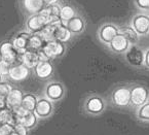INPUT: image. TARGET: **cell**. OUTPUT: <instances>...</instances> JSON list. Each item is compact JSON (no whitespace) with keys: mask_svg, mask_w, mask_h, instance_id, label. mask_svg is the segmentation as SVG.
Listing matches in <instances>:
<instances>
[{"mask_svg":"<svg viewBox=\"0 0 149 135\" xmlns=\"http://www.w3.org/2000/svg\"><path fill=\"white\" fill-rule=\"evenodd\" d=\"M107 107L105 99L99 94H90L81 102L82 111L90 115H100Z\"/></svg>","mask_w":149,"mask_h":135,"instance_id":"6da1fadb","label":"cell"},{"mask_svg":"<svg viewBox=\"0 0 149 135\" xmlns=\"http://www.w3.org/2000/svg\"><path fill=\"white\" fill-rule=\"evenodd\" d=\"M110 102L113 106L125 108L131 104V86L118 85L110 93Z\"/></svg>","mask_w":149,"mask_h":135,"instance_id":"7a4b0ae2","label":"cell"},{"mask_svg":"<svg viewBox=\"0 0 149 135\" xmlns=\"http://www.w3.org/2000/svg\"><path fill=\"white\" fill-rule=\"evenodd\" d=\"M123 58L125 63L133 68L141 69L144 67L145 51L138 44H131L127 52L123 54Z\"/></svg>","mask_w":149,"mask_h":135,"instance_id":"3957f363","label":"cell"},{"mask_svg":"<svg viewBox=\"0 0 149 135\" xmlns=\"http://www.w3.org/2000/svg\"><path fill=\"white\" fill-rule=\"evenodd\" d=\"M119 33V26L113 21H105L97 29V38L102 44L107 45Z\"/></svg>","mask_w":149,"mask_h":135,"instance_id":"277c9868","label":"cell"},{"mask_svg":"<svg viewBox=\"0 0 149 135\" xmlns=\"http://www.w3.org/2000/svg\"><path fill=\"white\" fill-rule=\"evenodd\" d=\"M149 101V90L142 84L131 85V104L130 106L138 108Z\"/></svg>","mask_w":149,"mask_h":135,"instance_id":"5b68a950","label":"cell"},{"mask_svg":"<svg viewBox=\"0 0 149 135\" xmlns=\"http://www.w3.org/2000/svg\"><path fill=\"white\" fill-rule=\"evenodd\" d=\"M130 24L139 36H147L149 34V13L137 10L132 16Z\"/></svg>","mask_w":149,"mask_h":135,"instance_id":"8992f818","label":"cell"},{"mask_svg":"<svg viewBox=\"0 0 149 135\" xmlns=\"http://www.w3.org/2000/svg\"><path fill=\"white\" fill-rule=\"evenodd\" d=\"M43 96H45L46 98L55 102H59L65 97L66 94V88L61 82L58 80H52V82L47 83L46 86L44 87L43 91Z\"/></svg>","mask_w":149,"mask_h":135,"instance_id":"52a82bcc","label":"cell"},{"mask_svg":"<svg viewBox=\"0 0 149 135\" xmlns=\"http://www.w3.org/2000/svg\"><path fill=\"white\" fill-rule=\"evenodd\" d=\"M18 7L23 16L37 15L45 7L43 0H18Z\"/></svg>","mask_w":149,"mask_h":135,"instance_id":"ba28073f","label":"cell"},{"mask_svg":"<svg viewBox=\"0 0 149 135\" xmlns=\"http://www.w3.org/2000/svg\"><path fill=\"white\" fill-rule=\"evenodd\" d=\"M63 24L66 25V27L70 30V32L74 36L84 34L86 31V28H88V21H86V16L82 13H78L74 18L70 19L69 21L63 23Z\"/></svg>","mask_w":149,"mask_h":135,"instance_id":"9c48e42d","label":"cell"},{"mask_svg":"<svg viewBox=\"0 0 149 135\" xmlns=\"http://www.w3.org/2000/svg\"><path fill=\"white\" fill-rule=\"evenodd\" d=\"M20 53L13 47L11 40H4L0 43V59L5 60L10 64H15L20 61Z\"/></svg>","mask_w":149,"mask_h":135,"instance_id":"30bf717a","label":"cell"},{"mask_svg":"<svg viewBox=\"0 0 149 135\" xmlns=\"http://www.w3.org/2000/svg\"><path fill=\"white\" fill-rule=\"evenodd\" d=\"M60 7V19L62 23H66L70 19L74 18L78 13H82L76 3L70 0H62L59 3Z\"/></svg>","mask_w":149,"mask_h":135,"instance_id":"8fae6325","label":"cell"},{"mask_svg":"<svg viewBox=\"0 0 149 135\" xmlns=\"http://www.w3.org/2000/svg\"><path fill=\"white\" fill-rule=\"evenodd\" d=\"M54 111H55V106H54L53 101H51L45 96L38 97L37 104H36L35 109H34V113L37 115L38 119L44 120L52 117Z\"/></svg>","mask_w":149,"mask_h":135,"instance_id":"7c38bea8","label":"cell"},{"mask_svg":"<svg viewBox=\"0 0 149 135\" xmlns=\"http://www.w3.org/2000/svg\"><path fill=\"white\" fill-rule=\"evenodd\" d=\"M25 30L28 31L29 33H39L42 29L46 26V21L44 17L41 13H37V15H32L25 18Z\"/></svg>","mask_w":149,"mask_h":135,"instance_id":"4fadbf2b","label":"cell"},{"mask_svg":"<svg viewBox=\"0 0 149 135\" xmlns=\"http://www.w3.org/2000/svg\"><path fill=\"white\" fill-rule=\"evenodd\" d=\"M42 50L49 59H56V58H60L65 55L66 47L65 43L61 41L51 40V41L45 42Z\"/></svg>","mask_w":149,"mask_h":135,"instance_id":"5bb4252c","label":"cell"},{"mask_svg":"<svg viewBox=\"0 0 149 135\" xmlns=\"http://www.w3.org/2000/svg\"><path fill=\"white\" fill-rule=\"evenodd\" d=\"M29 74H30V68H28L22 62H19L11 65L8 78L13 82H23L28 78Z\"/></svg>","mask_w":149,"mask_h":135,"instance_id":"9a60e30c","label":"cell"},{"mask_svg":"<svg viewBox=\"0 0 149 135\" xmlns=\"http://www.w3.org/2000/svg\"><path fill=\"white\" fill-rule=\"evenodd\" d=\"M130 45H131V44L125 39V36H123V34L118 33L106 47L108 48V50H109L111 53L121 55V54H125V52H127V50L129 49Z\"/></svg>","mask_w":149,"mask_h":135,"instance_id":"2e32d148","label":"cell"},{"mask_svg":"<svg viewBox=\"0 0 149 135\" xmlns=\"http://www.w3.org/2000/svg\"><path fill=\"white\" fill-rule=\"evenodd\" d=\"M34 73L39 80H48L54 74V65L49 60L39 61L34 67Z\"/></svg>","mask_w":149,"mask_h":135,"instance_id":"e0dca14e","label":"cell"},{"mask_svg":"<svg viewBox=\"0 0 149 135\" xmlns=\"http://www.w3.org/2000/svg\"><path fill=\"white\" fill-rule=\"evenodd\" d=\"M31 34L28 31L24 30V31H20L18 32V34L15 36V37L11 39L13 47L18 50V52L21 54L24 53L26 50H28L29 48V38H30Z\"/></svg>","mask_w":149,"mask_h":135,"instance_id":"ac0fdd59","label":"cell"},{"mask_svg":"<svg viewBox=\"0 0 149 135\" xmlns=\"http://www.w3.org/2000/svg\"><path fill=\"white\" fill-rule=\"evenodd\" d=\"M73 34L70 32L66 25H64L63 23H60L54 29V38L55 40H58V41H61L63 43H66V42H69L73 37Z\"/></svg>","mask_w":149,"mask_h":135,"instance_id":"d6986e66","label":"cell"},{"mask_svg":"<svg viewBox=\"0 0 149 135\" xmlns=\"http://www.w3.org/2000/svg\"><path fill=\"white\" fill-rule=\"evenodd\" d=\"M20 61L24 65H26L28 68L33 69L39 62V56L38 52L34 50H26L23 54L20 56Z\"/></svg>","mask_w":149,"mask_h":135,"instance_id":"ffe728a7","label":"cell"},{"mask_svg":"<svg viewBox=\"0 0 149 135\" xmlns=\"http://www.w3.org/2000/svg\"><path fill=\"white\" fill-rule=\"evenodd\" d=\"M24 93L22 92V90L17 88H13L9 94L6 96V107L10 109H13L15 107H18L22 103V99Z\"/></svg>","mask_w":149,"mask_h":135,"instance_id":"44dd1931","label":"cell"},{"mask_svg":"<svg viewBox=\"0 0 149 135\" xmlns=\"http://www.w3.org/2000/svg\"><path fill=\"white\" fill-rule=\"evenodd\" d=\"M119 33L123 34L125 39L130 42V44H138L140 36L135 31V29L131 26V24H125L119 26Z\"/></svg>","mask_w":149,"mask_h":135,"instance_id":"7402d4cb","label":"cell"},{"mask_svg":"<svg viewBox=\"0 0 149 135\" xmlns=\"http://www.w3.org/2000/svg\"><path fill=\"white\" fill-rule=\"evenodd\" d=\"M38 118L34 111H27L24 115L17 119V124H22L28 129H32L37 125Z\"/></svg>","mask_w":149,"mask_h":135,"instance_id":"603a6c76","label":"cell"},{"mask_svg":"<svg viewBox=\"0 0 149 135\" xmlns=\"http://www.w3.org/2000/svg\"><path fill=\"white\" fill-rule=\"evenodd\" d=\"M37 100H38V97L35 94L26 93L23 96L21 106H23L25 109H27V111H34L36 104H37Z\"/></svg>","mask_w":149,"mask_h":135,"instance_id":"cb8c5ba5","label":"cell"},{"mask_svg":"<svg viewBox=\"0 0 149 135\" xmlns=\"http://www.w3.org/2000/svg\"><path fill=\"white\" fill-rule=\"evenodd\" d=\"M17 124V120H15L13 111L8 107H5L3 109H0V124Z\"/></svg>","mask_w":149,"mask_h":135,"instance_id":"d4e9b609","label":"cell"},{"mask_svg":"<svg viewBox=\"0 0 149 135\" xmlns=\"http://www.w3.org/2000/svg\"><path fill=\"white\" fill-rule=\"evenodd\" d=\"M45 44L44 40L38 33L31 34L30 38H29V50H34V51H39L43 48Z\"/></svg>","mask_w":149,"mask_h":135,"instance_id":"484cf974","label":"cell"},{"mask_svg":"<svg viewBox=\"0 0 149 135\" xmlns=\"http://www.w3.org/2000/svg\"><path fill=\"white\" fill-rule=\"evenodd\" d=\"M136 118L143 123H149V101L136 109Z\"/></svg>","mask_w":149,"mask_h":135,"instance_id":"4316f807","label":"cell"},{"mask_svg":"<svg viewBox=\"0 0 149 135\" xmlns=\"http://www.w3.org/2000/svg\"><path fill=\"white\" fill-rule=\"evenodd\" d=\"M132 3L137 10L149 13V0H132Z\"/></svg>","mask_w":149,"mask_h":135,"instance_id":"83f0119b","label":"cell"},{"mask_svg":"<svg viewBox=\"0 0 149 135\" xmlns=\"http://www.w3.org/2000/svg\"><path fill=\"white\" fill-rule=\"evenodd\" d=\"M11 65L9 62L5 61V60H2L0 59V74L3 76L4 78H8V73H9V70H10V67Z\"/></svg>","mask_w":149,"mask_h":135,"instance_id":"f1b7e54d","label":"cell"},{"mask_svg":"<svg viewBox=\"0 0 149 135\" xmlns=\"http://www.w3.org/2000/svg\"><path fill=\"white\" fill-rule=\"evenodd\" d=\"M13 86H11L9 83L4 82L0 83V96H3V97H6L9 94V92L13 90Z\"/></svg>","mask_w":149,"mask_h":135,"instance_id":"f546056e","label":"cell"},{"mask_svg":"<svg viewBox=\"0 0 149 135\" xmlns=\"http://www.w3.org/2000/svg\"><path fill=\"white\" fill-rule=\"evenodd\" d=\"M13 126H15V125L7 124V123H5V124H0V132L3 133L4 135H10L11 133L15 131Z\"/></svg>","mask_w":149,"mask_h":135,"instance_id":"4dcf8cb0","label":"cell"},{"mask_svg":"<svg viewBox=\"0 0 149 135\" xmlns=\"http://www.w3.org/2000/svg\"><path fill=\"white\" fill-rule=\"evenodd\" d=\"M13 129H15V132L18 133L19 135H28L29 134V129L22 124H15V126H13Z\"/></svg>","mask_w":149,"mask_h":135,"instance_id":"1f68e13d","label":"cell"},{"mask_svg":"<svg viewBox=\"0 0 149 135\" xmlns=\"http://www.w3.org/2000/svg\"><path fill=\"white\" fill-rule=\"evenodd\" d=\"M144 67L149 70V48L145 51V62H144Z\"/></svg>","mask_w":149,"mask_h":135,"instance_id":"d6a6232c","label":"cell"},{"mask_svg":"<svg viewBox=\"0 0 149 135\" xmlns=\"http://www.w3.org/2000/svg\"><path fill=\"white\" fill-rule=\"evenodd\" d=\"M62 0H43L45 6H49V5H55V4H59Z\"/></svg>","mask_w":149,"mask_h":135,"instance_id":"836d02e7","label":"cell"},{"mask_svg":"<svg viewBox=\"0 0 149 135\" xmlns=\"http://www.w3.org/2000/svg\"><path fill=\"white\" fill-rule=\"evenodd\" d=\"M6 107V97L0 96V109H3Z\"/></svg>","mask_w":149,"mask_h":135,"instance_id":"e575fe53","label":"cell"},{"mask_svg":"<svg viewBox=\"0 0 149 135\" xmlns=\"http://www.w3.org/2000/svg\"><path fill=\"white\" fill-rule=\"evenodd\" d=\"M2 82H4V78H3V76L0 74V83H2Z\"/></svg>","mask_w":149,"mask_h":135,"instance_id":"d590c367","label":"cell"},{"mask_svg":"<svg viewBox=\"0 0 149 135\" xmlns=\"http://www.w3.org/2000/svg\"><path fill=\"white\" fill-rule=\"evenodd\" d=\"M10 135H19V134H18V133H15V131H13V133H11V134H10Z\"/></svg>","mask_w":149,"mask_h":135,"instance_id":"8d00e7d4","label":"cell"},{"mask_svg":"<svg viewBox=\"0 0 149 135\" xmlns=\"http://www.w3.org/2000/svg\"><path fill=\"white\" fill-rule=\"evenodd\" d=\"M0 135H4V134H3V133H1V132H0Z\"/></svg>","mask_w":149,"mask_h":135,"instance_id":"74e56055","label":"cell"}]
</instances>
